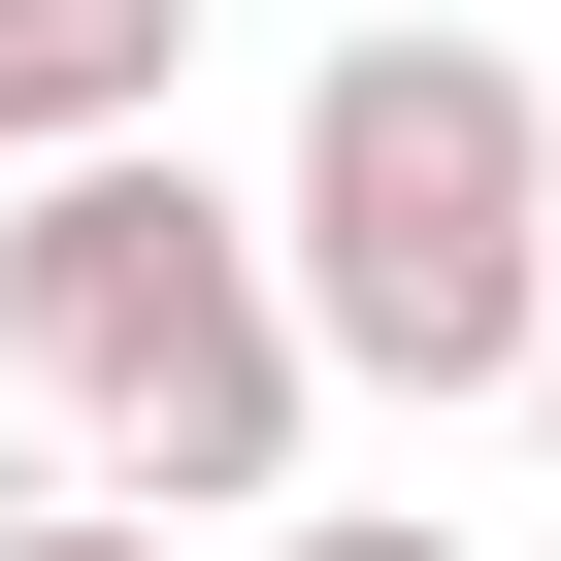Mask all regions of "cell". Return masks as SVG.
<instances>
[{"label": "cell", "instance_id": "obj_1", "mask_svg": "<svg viewBox=\"0 0 561 561\" xmlns=\"http://www.w3.org/2000/svg\"><path fill=\"white\" fill-rule=\"evenodd\" d=\"M0 364L67 397V462L100 495H298V397H331V331H298V231L264 198H198L165 133H100V165H34L0 198Z\"/></svg>", "mask_w": 561, "mask_h": 561}, {"label": "cell", "instance_id": "obj_2", "mask_svg": "<svg viewBox=\"0 0 561 561\" xmlns=\"http://www.w3.org/2000/svg\"><path fill=\"white\" fill-rule=\"evenodd\" d=\"M264 231H298V331L364 397H528L561 364V100L495 34H331Z\"/></svg>", "mask_w": 561, "mask_h": 561}, {"label": "cell", "instance_id": "obj_3", "mask_svg": "<svg viewBox=\"0 0 561 561\" xmlns=\"http://www.w3.org/2000/svg\"><path fill=\"white\" fill-rule=\"evenodd\" d=\"M165 67H198V0H0V165H100V133H165Z\"/></svg>", "mask_w": 561, "mask_h": 561}, {"label": "cell", "instance_id": "obj_4", "mask_svg": "<svg viewBox=\"0 0 561 561\" xmlns=\"http://www.w3.org/2000/svg\"><path fill=\"white\" fill-rule=\"evenodd\" d=\"M0 561H165V528H133V495H34V528H0Z\"/></svg>", "mask_w": 561, "mask_h": 561}, {"label": "cell", "instance_id": "obj_5", "mask_svg": "<svg viewBox=\"0 0 561 561\" xmlns=\"http://www.w3.org/2000/svg\"><path fill=\"white\" fill-rule=\"evenodd\" d=\"M298 561H462V528H397V495H298Z\"/></svg>", "mask_w": 561, "mask_h": 561}, {"label": "cell", "instance_id": "obj_6", "mask_svg": "<svg viewBox=\"0 0 561 561\" xmlns=\"http://www.w3.org/2000/svg\"><path fill=\"white\" fill-rule=\"evenodd\" d=\"M528 462H561V364H528Z\"/></svg>", "mask_w": 561, "mask_h": 561}]
</instances>
